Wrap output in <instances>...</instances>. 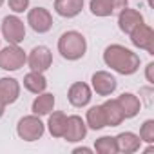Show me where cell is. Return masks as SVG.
<instances>
[{"label": "cell", "instance_id": "7a4b0ae2", "mask_svg": "<svg viewBox=\"0 0 154 154\" xmlns=\"http://www.w3.org/2000/svg\"><path fill=\"white\" fill-rule=\"evenodd\" d=\"M56 49L60 53V56L67 62H78L85 56L87 53V38L76 29L65 31L60 35Z\"/></svg>", "mask_w": 154, "mask_h": 154}, {"label": "cell", "instance_id": "277c9868", "mask_svg": "<svg viewBox=\"0 0 154 154\" xmlns=\"http://www.w3.org/2000/svg\"><path fill=\"white\" fill-rule=\"evenodd\" d=\"M27 53L20 47V44H8L6 47H0V69L13 72L26 65Z\"/></svg>", "mask_w": 154, "mask_h": 154}, {"label": "cell", "instance_id": "8992f818", "mask_svg": "<svg viewBox=\"0 0 154 154\" xmlns=\"http://www.w3.org/2000/svg\"><path fill=\"white\" fill-rule=\"evenodd\" d=\"M26 65L29 67V71H36V72L49 71V67L53 65V51L47 45H35L27 53Z\"/></svg>", "mask_w": 154, "mask_h": 154}, {"label": "cell", "instance_id": "8fae6325", "mask_svg": "<svg viewBox=\"0 0 154 154\" xmlns=\"http://www.w3.org/2000/svg\"><path fill=\"white\" fill-rule=\"evenodd\" d=\"M87 125L85 120L78 114H71L67 116V125H65V132H63V140L67 143H78L84 141L87 136Z\"/></svg>", "mask_w": 154, "mask_h": 154}, {"label": "cell", "instance_id": "3957f363", "mask_svg": "<svg viewBox=\"0 0 154 154\" xmlns=\"http://www.w3.org/2000/svg\"><path fill=\"white\" fill-rule=\"evenodd\" d=\"M44 134H45V123L42 122V116L31 112L27 116H22L17 123V136L27 143L42 140Z\"/></svg>", "mask_w": 154, "mask_h": 154}, {"label": "cell", "instance_id": "7c38bea8", "mask_svg": "<svg viewBox=\"0 0 154 154\" xmlns=\"http://www.w3.org/2000/svg\"><path fill=\"white\" fill-rule=\"evenodd\" d=\"M20 91L22 85L17 78H13V76H2L0 78V102L6 107L13 105L20 98Z\"/></svg>", "mask_w": 154, "mask_h": 154}, {"label": "cell", "instance_id": "5bb4252c", "mask_svg": "<svg viewBox=\"0 0 154 154\" xmlns=\"http://www.w3.org/2000/svg\"><path fill=\"white\" fill-rule=\"evenodd\" d=\"M114 138H116L118 152H122V154H134L141 149V140L132 131H123V132L116 134Z\"/></svg>", "mask_w": 154, "mask_h": 154}, {"label": "cell", "instance_id": "4316f807", "mask_svg": "<svg viewBox=\"0 0 154 154\" xmlns=\"http://www.w3.org/2000/svg\"><path fill=\"white\" fill-rule=\"evenodd\" d=\"M145 80L149 85H154V62H149L145 65Z\"/></svg>", "mask_w": 154, "mask_h": 154}, {"label": "cell", "instance_id": "cb8c5ba5", "mask_svg": "<svg viewBox=\"0 0 154 154\" xmlns=\"http://www.w3.org/2000/svg\"><path fill=\"white\" fill-rule=\"evenodd\" d=\"M140 140L141 143H154V120L149 118L140 125Z\"/></svg>", "mask_w": 154, "mask_h": 154}, {"label": "cell", "instance_id": "6da1fadb", "mask_svg": "<svg viewBox=\"0 0 154 154\" xmlns=\"http://www.w3.org/2000/svg\"><path fill=\"white\" fill-rule=\"evenodd\" d=\"M103 63L111 71H114L122 76H131V74L138 72L141 60H140V54L134 53L132 49H129L122 44H111L103 49Z\"/></svg>", "mask_w": 154, "mask_h": 154}, {"label": "cell", "instance_id": "30bf717a", "mask_svg": "<svg viewBox=\"0 0 154 154\" xmlns=\"http://www.w3.org/2000/svg\"><path fill=\"white\" fill-rule=\"evenodd\" d=\"M67 100L74 109H84L93 100V89L85 82H74L67 91Z\"/></svg>", "mask_w": 154, "mask_h": 154}, {"label": "cell", "instance_id": "f546056e", "mask_svg": "<svg viewBox=\"0 0 154 154\" xmlns=\"http://www.w3.org/2000/svg\"><path fill=\"white\" fill-rule=\"evenodd\" d=\"M4 114H6V105L0 102V120H2V116H4Z\"/></svg>", "mask_w": 154, "mask_h": 154}, {"label": "cell", "instance_id": "5b68a950", "mask_svg": "<svg viewBox=\"0 0 154 154\" xmlns=\"http://www.w3.org/2000/svg\"><path fill=\"white\" fill-rule=\"evenodd\" d=\"M0 33H2V38L8 44H22L26 38V24L18 15H8L2 18V24H0Z\"/></svg>", "mask_w": 154, "mask_h": 154}, {"label": "cell", "instance_id": "4fadbf2b", "mask_svg": "<svg viewBox=\"0 0 154 154\" xmlns=\"http://www.w3.org/2000/svg\"><path fill=\"white\" fill-rule=\"evenodd\" d=\"M145 22V18H143V15L138 11V9H134V8H123L120 13H118V29L123 33V35H129L132 29H136L140 24H143Z\"/></svg>", "mask_w": 154, "mask_h": 154}, {"label": "cell", "instance_id": "2e32d148", "mask_svg": "<svg viewBox=\"0 0 154 154\" xmlns=\"http://www.w3.org/2000/svg\"><path fill=\"white\" fill-rule=\"evenodd\" d=\"M116 100H118V103H120V107L123 111V118L125 120H132V118H136L140 114L141 102H140V98L134 93H122Z\"/></svg>", "mask_w": 154, "mask_h": 154}, {"label": "cell", "instance_id": "f1b7e54d", "mask_svg": "<svg viewBox=\"0 0 154 154\" xmlns=\"http://www.w3.org/2000/svg\"><path fill=\"white\" fill-rule=\"evenodd\" d=\"M94 152V149H91V147H74L72 149V154H93Z\"/></svg>", "mask_w": 154, "mask_h": 154}, {"label": "cell", "instance_id": "d4e9b609", "mask_svg": "<svg viewBox=\"0 0 154 154\" xmlns=\"http://www.w3.org/2000/svg\"><path fill=\"white\" fill-rule=\"evenodd\" d=\"M6 4L15 15H22V13H27L31 0H6Z\"/></svg>", "mask_w": 154, "mask_h": 154}, {"label": "cell", "instance_id": "9c48e42d", "mask_svg": "<svg viewBox=\"0 0 154 154\" xmlns=\"http://www.w3.org/2000/svg\"><path fill=\"white\" fill-rule=\"evenodd\" d=\"M131 38V44L138 49H143L147 51L149 54H154V29L149 26V24H140L136 29H132L129 35Z\"/></svg>", "mask_w": 154, "mask_h": 154}, {"label": "cell", "instance_id": "484cf974", "mask_svg": "<svg viewBox=\"0 0 154 154\" xmlns=\"http://www.w3.org/2000/svg\"><path fill=\"white\" fill-rule=\"evenodd\" d=\"M152 94H154V87L152 85H147V87H141L140 89V102L141 103H145V105H152Z\"/></svg>", "mask_w": 154, "mask_h": 154}, {"label": "cell", "instance_id": "ba28073f", "mask_svg": "<svg viewBox=\"0 0 154 154\" xmlns=\"http://www.w3.org/2000/svg\"><path fill=\"white\" fill-rule=\"evenodd\" d=\"M118 87V80L116 76L109 71H96L91 76V89L93 93H96L98 96H112L114 91Z\"/></svg>", "mask_w": 154, "mask_h": 154}, {"label": "cell", "instance_id": "d6986e66", "mask_svg": "<svg viewBox=\"0 0 154 154\" xmlns=\"http://www.w3.org/2000/svg\"><path fill=\"white\" fill-rule=\"evenodd\" d=\"M65 125H67V114L63 111H51L47 114L45 129L49 131V134L53 138H63Z\"/></svg>", "mask_w": 154, "mask_h": 154}, {"label": "cell", "instance_id": "4dcf8cb0", "mask_svg": "<svg viewBox=\"0 0 154 154\" xmlns=\"http://www.w3.org/2000/svg\"><path fill=\"white\" fill-rule=\"evenodd\" d=\"M4 4H6V0H0V8H2Z\"/></svg>", "mask_w": 154, "mask_h": 154}, {"label": "cell", "instance_id": "603a6c76", "mask_svg": "<svg viewBox=\"0 0 154 154\" xmlns=\"http://www.w3.org/2000/svg\"><path fill=\"white\" fill-rule=\"evenodd\" d=\"M89 9L98 18H107L114 15L111 0H89Z\"/></svg>", "mask_w": 154, "mask_h": 154}, {"label": "cell", "instance_id": "ac0fdd59", "mask_svg": "<svg viewBox=\"0 0 154 154\" xmlns=\"http://www.w3.org/2000/svg\"><path fill=\"white\" fill-rule=\"evenodd\" d=\"M85 0H54V13L62 18H74L82 13Z\"/></svg>", "mask_w": 154, "mask_h": 154}, {"label": "cell", "instance_id": "44dd1931", "mask_svg": "<svg viewBox=\"0 0 154 154\" xmlns=\"http://www.w3.org/2000/svg\"><path fill=\"white\" fill-rule=\"evenodd\" d=\"M84 120H85L87 129H91V131H102V129L107 127L105 112H103V107H102V105H93V107H89Z\"/></svg>", "mask_w": 154, "mask_h": 154}, {"label": "cell", "instance_id": "52a82bcc", "mask_svg": "<svg viewBox=\"0 0 154 154\" xmlns=\"http://www.w3.org/2000/svg\"><path fill=\"white\" fill-rule=\"evenodd\" d=\"M27 26L38 33V35H45L53 29V15L49 9L45 8H29L27 9Z\"/></svg>", "mask_w": 154, "mask_h": 154}, {"label": "cell", "instance_id": "e0dca14e", "mask_svg": "<svg viewBox=\"0 0 154 154\" xmlns=\"http://www.w3.org/2000/svg\"><path fill=\"white\" fill-rule=\"evenodd\" d=\"M102 107H103V112H105L107 127H118V125H122L125 122L123 111H122V107H120V103H118L116 98L107 96V100L102 103Z\"/></svg>", "mask_w": 154, "mask_h": 154}, {"label": "cell", "instance_id": "1f68e13d", "mask_svg": "<svg viewBox=\"0 0 154 154\" xmlns=\"http://www.w3.org/2000/svg\"><path fill=\"white\" fill-rule=\"evenodd\" d=\"M0 42H2V38H0Z\"/></svg>", "mask_w": 154, "mask_h": 154}, {"label": "cell", "instance_id": "7402d4cb", "mask_svg": "<svg viewBox=\"0 0 154 154\" xmlns=\"http://www.w3.org/2000/svg\"><path fill=\"white\" fill-rule=\"evenodd\" d=\"M94 150L98 154H118V145H116V138L111 134H103L100 138H96L94 141Z\"/></svg>", "mask_w": 154, "mask_h": 154}, {"label": "cell", "instance_id": "83f0119b", "mask_svg": "<svg viewBox=\"0 0 154 154\" xmlns=\"http://www.w3.org/2000/svg\"><path fill=\"white\" fill-rule=\"evenodd\" d=\"M111 4H112V11H114V15H118L123 8L129 6V0H111Z\"/></svg>", "mask_w": 154, "mask_h": 154}, {"label": "cell", "instance_id": "ffe728a7", "mask_svg": "<svg viewBox=\"0 0 154 154\" xmlns=\"http://www.w3.org/2000/svg\"><path fill=\"white\" fill-rule=\"evenodd\" d=\"M24 89L29 91L31 94H38L47 91V78L45 72H36V71H29L24 76Z\"/></svg>", "mask_w": 154, "mask_h": 154}, {"label": "cell", "instance_id": "9a60e30c", "mask_svg": "<svg viewBox=\"0 0 154 154\" xmlns=\"http://www.w3.org/2000/svg\"><path fill=\"white\" fill-rule=\"evenodd\" d=\"M54 105H56L54 94L44 91V93L35 94V100L31 102V112L36 116H47L51 111H54Z\"/></svg>", "mask_w": 154, "mask_h": 154}]
</instances>
